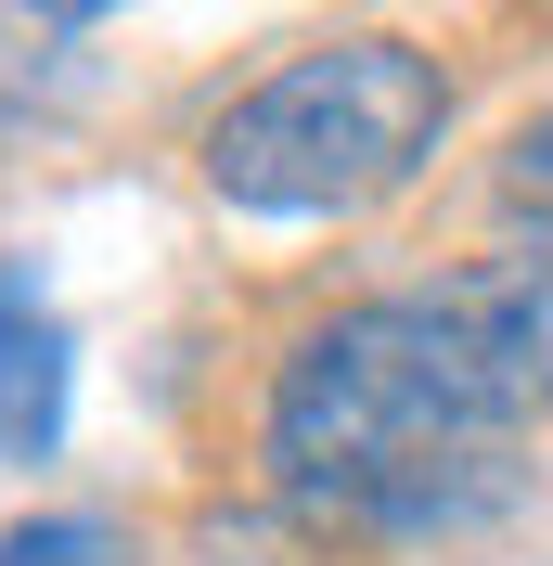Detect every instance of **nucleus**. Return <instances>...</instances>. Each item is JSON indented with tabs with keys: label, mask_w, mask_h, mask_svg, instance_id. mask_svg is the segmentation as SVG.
<instances>
[{
	"label": "nucleus",
	"mask_w": 553,
	"mask_h": 566,
	"mask_svg": "<svg viewBox=\"0 0 553 566\" xmlns=\"http://www.w3.org/2000/svg\"><path fill=\"white\" fill-rule=\"evenodd\" d=\"M65 438V322L39 310L27 271H0V451Z\"/></svg>",
	"instance_id": "nucleus-4"
},
{
	"label": "nucleus",
	"mask_w": 553,
	"mask_h": 566,
	"mask_svg": "<svg viewBox=\"0 0 553 566\" xmlns=\"http://www.w3.org/2000/svg\"><path fill=\"white\" fill-rule=\"evenodd\" d=\"M438 129H450L438 52L361 27V39H322V52L258 77L207 129V180L244 219H347V207H374V193H399L438 155Z\"/></svg>",
	"instance_id": "nucleus-2"
},
{
	"label": "nucleus",
	"mask_w": 553,
	"mask_h": 566,
	"mask_svg": "<svg viewBox=\"0 0 553 566\" xmlns=\"http://www.w3.org/2000/svg\"><path fill=\"white\" fill-rule=\"evenodd\" d=\"M515 424L528 399L489 374V348L450 322V296H374L335 310L271 387V463L283 490L361 528H477L515 490Z\"/></svg>",
	"instance_id": "nucleus-1"
},
{
	"label": "nucleus",
	"mask_w": 553,
	"mask_h": 566,
	"mask_svg": "<svg viewBox=\"0 0 553 566\" xmlns=\"http://www.w3.org/2000/svg\"><path fill=\"white\" fill-rule=\"evenodd\" d=\"M0 566H142V554L104 515H27V528H0Z\"/></svg>",
	"instance_id": "nucleus-5"
},
{
	"label": "nucleus",
	"mask_w": 553,
	"mask_h": 566,
	"mask_svg": "<svg viewBox=\"0 0 553 566\" xmlns=\"http://www.w3.org/2000/svg\"><path fill=\"white\" fill-rule=\"evenodd\" d=\"M450 322L489 348V374L528 399V412H553V245H515V258H477V271H438Z\"/></svg>",
	"instance_id": "nucleus-3"
}]
</instances>
